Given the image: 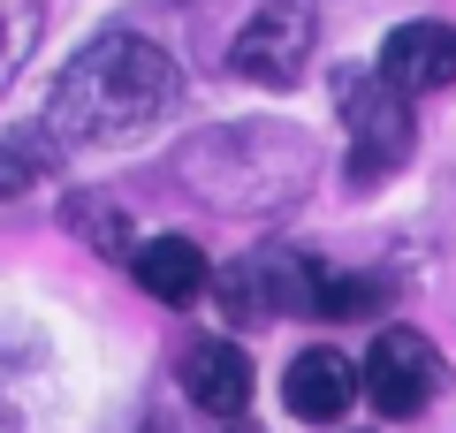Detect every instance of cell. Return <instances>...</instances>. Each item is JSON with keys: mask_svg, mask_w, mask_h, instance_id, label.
Listing matches in <instances>:
<instances>
[{"mask_svg": "<svg viewBox=\"0 0 456 433\" xmlns=\"http://www.w3.org/2000/svg\"><path fill=\"white\" fill-rule=\"evenodd\" d=\"M175 99H183V69L152 38L107 31L53 77L46 137L53 144H130V137H152L175 114Z\"/></svg>", "mask_w": 456, "mask_h": 433, "instance_id": "6da1fadb", "label": "cell"}, {"mask_svg": "<svg viewBox=\"0 0 456 433\" xmlns=\"http://www.w3.org/2000/svg\"><path fill=\"white\" fill-rule=\"evenodd\" d=\"M320 144L297 122H221L175 152V183L213 213H281L312 191Z\"/></svg>", "mask_w": 456, "mask_h": 433, "instance_id": "7a4b0ae2", "label": "cell"}, {"mask_svg": "<svg viewBox=\"0 0 456 433\" xmlns=\"http://www.w3.org/2000/svg\"><path fill=\"white\" fill-rule=\"evenodd\" d=\"M335 107H342V122H350V183H358V191L388 183L395 167L411 160V144H419L411 99L395 92V84H380V69H342Z\"/></svg>", "mask_w": 456, "mask_h": 433, "instance_id": "3957f363", "label": "cell"}, {"mask_svg": "<svg viewBox=\"0 0 456 433\" xmlns=\"http://www.w3.org/2000/svg\"><path fill=\"white\" fill-rule=\"evenodd\" d=\"M441 380H449V365H441V350L419 327H380L373 350H365V365H358V396L373 403L380 418H419L426 403L441 396Z\"/></svg>", "mask_w": 456, "mask_h": 433, "instance_id": "277c9868", "label": "cell"}, {"mask_svg": "<svg viewBox=\"0 0 456 433\" xmlns=\"http://www.w3.org/2000/svg\"><path fill=\"white\" fill-rule=\"evenodd\" d=\"M221 312L228 320H274V312H320V266L289 243H266V251L236 258L221 274Z\"/></svg>", "mask_w": 456, "mask_h": 433, "instance_id": "5b68a950", "label": "cell"}, {"mask_svg": "<svg viewBox=\"0 0 456 433\" xmlns=\"http://www.w3.org/2000/svg\"><path fill=\"white\" fill-rule=\"evenodd\" d=\"M312 46H320V16H312L305 0H266L259 16L228 38V69L244 84H297Z\"/></svg>", "mask_w": 456, "mask_h": 433, "instance_id": "8992f818", "label": "cell"}, {"mask_svg": "<svg viewBox=\"0 0 456 433\" xmlns=\"http://www.w3.org/2000/svg\"><path fill=\"white\" fill-rule=\"evenodd\" d=\"M373 69H380V84H395L403 99H419V92H449V84H456V23H441V16L395 23Z\"/></svg>", "mask_w": 456, "mask_h": 433, "instance_id": "52a82bcc", "label": "cell"}, {"mask_svg": "<svg viewBox=\"0 0 456 433\" xmlns=\"http://www.w3.org/2000/svg\"><path fill=\"white\" fill-rule=\"evenodd\" d=\"M281 403H289V418H305V426H335V418H350V403H358V365L342 350H327V342H312V350H297L289 372H281Z\"/></svg>", "mask_w": 456, "mask_h": 433, "instance_id": "ba28073f", "label": "cell"}, {"mask_svg": "<svg viewBox=\"0 0 456 433\" xmlns=\"http://www.w3.org/2000/svg\"><path fill=\"white\" fill-rule=\"evenodd\" d=\"M183 396H191L206 418H244V403H251V357H244V342H228V335L191 342V350H183Z\"/></svg>", "mask_w": 456, "mask_h": 433, "instance_id": "9c48e42d", "label": "cell"}, {"mask_svg": "<svg viewBox=\"0 0 456 433\" xmlns=\"http://www.w3.org/2000/svg\"><path fill=\"white\" fill-rule=\"evenodd\" d=\"M130 274H137V289H145L152 305H191L198 289L213 282L206 251H198L191 236H145L130 251Z\"/></svg>", "mask_w": 456, "mask_h": 433, "instance_id": "30bf717a", "label": "cell"}, {"mask_svg": "<svg viewBox=\"0 0 456 433\" xmlns=\"http://www.w3.org/2000/svg\"><path fill=\"white\" fill-rule=\"evenodd\" d=\"M61 228L84 243V251H99V258H122V251H137V236H130V213L114 206V198H99V191H77L61 206Z\"/></svg>", "mask_w": 456, "mask_h": 433, "instance_id": "8fae6325", "label": "cell"}, {"mask_svg": "<svg viewBox=\"0 0 456 433\" xmlns=\"http://www.w3.org/2000/svg\"><path fill=\"white\" fill-rule=\"evenodd\" d=\"M53 152H61V144L46 137V122L38 129H8V137H0V198H23L31 183H46Z\"/></svg>", "mask_w": 456, "mask_h": 433, "instance_id": "7c38bea8", "label": "cell"}, {"mask_svg": "<svg viewBox=\"0 0 456 433\" xmlns=\"http://www.w3.org/2000/svg\"><path fill=\"white\" fill-rule=\"evenodd\" d=\"M388 289L365 282V274H320V312L327 320H373Z\"/></svg>", "mask_w": 456, "mask_h": 433, "instance_id": "4fadbf2b", "label": "cell"}, {"mask_svg": "<svg viewBox=\"0 0 456 433\" xmlns=\"http://www.w3.org/2000/svg\"><path fill=\"white\" fill-rule=\"evenodd\" d=\"M228 433H259V426H228Z\"/></svg>", "mask_w": 456, "mask_h": 433, "instance_id": "5bb4252c", "label": "cell"}, {"mask_svg": "<svg viewBox=\"0 0 456 433\" xmlns=\"http://www.w3.org/2000/svg\"><path fill=\"white\" fill-rule=\"evenodd\" d=\"M152 433H160V426H152Z\"/></svg>", "mask_w": 456, "mask_h": 433, "instance_id": "9a60e30c", "label": "cell"}]
</instances>
